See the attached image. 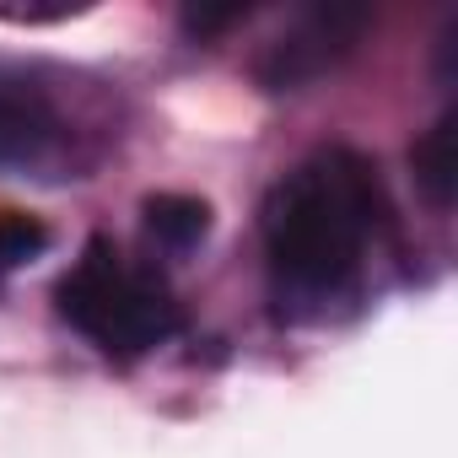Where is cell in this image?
I'll return each instance as SVG.
<instances>
[{
  "instance_id": "obj_1",
  "label": "cell",
  "mask_w": 458,
  "mask_h": 458,
  "mask_svg": "<svg viewBox=\"0 0 458 458\" xmlns=\"http://www.w3.org/2000/svg\"><path fill=\"white\" fill-rule=\"evenodd\" d=\"M265 281L286 324H340L377 292L394 216L356 151L297 162L265 199Z\"/></svg>"
},
{
  "instance_id": "obj_2",
  "label": "cell",
  "mask_w": 458,
  "mask_h": 458,
  "mask_svg": "<svg viewBox=\"0 0 458 458\" xmlns=\"http://www.w3.org/2000/svg\"><path fill=\"white\" fill-rule=\"evenodd\" d=\"M60 318L103 356L135 361L183 329L178 297L157 259H135L108 238H92L60 281Z\"/></svg>"
},
{
  "instance_id": "obj_3",
  "label": "cell",
  "mask_w": 458,
  "mask_h": 458,
  "mask_svg": "<svg viewBox=\"0 0 458 458\" xmlns=\"http://www.w3.org/2000/svg\"><path fill=\"white\" fill-rule=\"evenodd\" d=\"M44 249H49V226H38L22 210H0V281L22 265H33Z\"/></svg>"
},
{
  "instance_id": "obj_4",
  "label": "cell",
  "mask_w": 458,
  "mask_h": 458,
  "mask_svg": "<svg viewBox=\"0 0 458 458\" xmlns=\"http://www.w3.org/2000/svg\"><path fill=\"white\" fill-rule=\"evenodd\" d=\"M151 238L167 249H189L205 238V205L199 199H151Z\"/></svg>"
}]
</instances>
